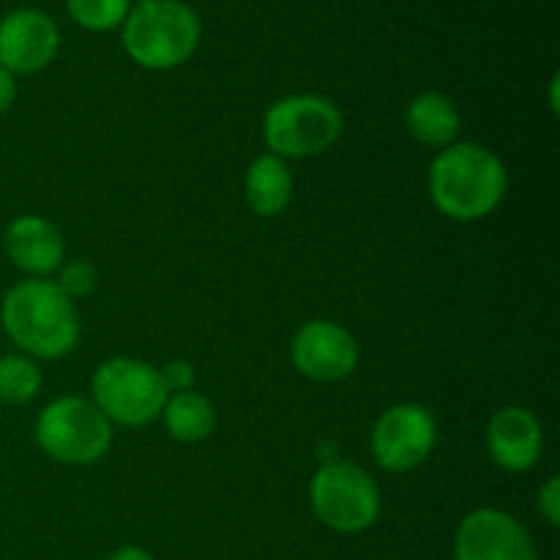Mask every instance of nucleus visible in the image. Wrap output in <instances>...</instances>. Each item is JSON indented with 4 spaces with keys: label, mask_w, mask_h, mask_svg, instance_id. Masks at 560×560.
I'll return each mask as SVG.
<instances>
[{
    "label": "nucleus",
    "mask_w": 560,
    "mask_h": 560,
    "mask_svg": "<svg viewBox=\"0 0 560 560\" xmlns=\"http://www.w3.org/2000/svg\"><path fill=\"white\" fill-rule=\"evenodd\" d=\"M427 189L435 211L446 219L481 222L506 200V164L481 142L457 140L435 153L427 170Z\"/></svg>",
    "instance_id": "1"
},
{
    "label": "nucleus",
    "mask_w": 560,
    "mask_h": 560,
    "mask_svg": "<svg viewBox=\"0 0 560 560\" xmlns=\"http://www.w3.org/2000/svg\"><path fill=\"white\" fill-rule=\"evenodd\" d=\"M0 323L33 361L66 359L80 342V312L55 279H22L5 290Z\"/></svg>",
    "instance_id": "2"
},
{
    "label": "nucleus",
    "mask_w": 560,
    "mask_h": 560,
    "mask_svg": "<svg viewBox=\"0 0 560 560\" xmlns=\"http://www.w3.org/2000/svg\"><path fill=\"white\" fill-rule=\"evenodd\" d=\"M202 25L184 0H151L129 11L124 22V49L137 66L151 71L178 69L200 47Z\"/></svg>",
    "instance_id": "3"
},
{
    "label": "nucleus",
    "mask_w": 560,
    "mask_h": 560,
    "mask_svg": "<svg viewBox=\"0 0 560 560\" xmlns=\"http://www.w3.org/2000/svg\"><path fill=\"white\" fill-rule=\"evenodd\" d=\"M38 448L49 459L69 468H88L107 457L113 448V424L91 402V397H66L44 405L33 427Z\"/></svg>",
    "instance_id": "4"
},
{
    "label": "nucleus",
    "mask_w": 560,
    "mask_h": 560,
    "mask_svg": "<svg viewBox=\"0 0 560 560\" xmlns=\"http://www.w3.org/2000/svg\"><path fill=\"white\" fill-rule=\"evenodd\" d=\"M342 109L317 93H293L262 115V142L279 159H312L337 145L342 137Z\"/></svg>",
    "instance_id": "5"
},
{
    "label": "nucleus",
    "mask_w": 560,
    "mask_h": 560,
    "mask_svg": "<svg viewBox=\"0 0 560 560\" xmlns=\"http://www.w3.org/2000/svg\"><path fill=\"white\" fill-rule=\"evenodd\" d=\"M310 506L334 534H364L381 517V487L359 463L328 459L310 479Z\"/></svg>",
    "instance_id": "6"
},
{
    "label": "nucleus",
    "mask_w": 560,
    "mask_h": 560,
    "mask_svg": "<svg viewBox=\"0 0 560 560\" xmlns=\"http://www.w3.org/2000/svg\"><path fill=\"white\" fill-rule=\"evenodd\" d=\"M170 392L159 366L131 355L102 361L91 377V402L107 416L109 424L145 427L162 416Z\"/></svg>",
    "instance_id": "7"
},
{
    "label": "nucleus",
    "mask_w": 560,
    "mask_h": 560,
    "mask_svg": "<svg viewBox=\"0 0 560 560\" xmlns=\"http://www.w3.org/2000/svg\"><path fill=\"white\" fill-rule=\"evenodd\" d=\"M438 446V421L419 402L392 405L377 416L370 435L372 459L386 474H408L421 468Z\"/></svg>",
    "instance_id": "8"
},
{
    "label": "nucleus",
    "mask_w": 560,
    "mask_h": 560,
    "mask_svg": "<svg viewBox=\"0 0 560 560\" xmlns=\"http://www.w3.org/2000/svg\"><path fill=\"white\" fill-rule=\"evenodd\" d=\"M361 348L337 320H306L290 339V364L312 383H339L359 370Z\"/></svg>",
    "instance_id": "9"
},
{
    "label": "nucleus",
    "mask_w": 560,
    "mask_h": 560,
    "mask_svg": "<svg viewBox=\"0 0 560 560\" xmlns=\"http://www.w3.org/2000/svg\"><path fill=\"white\" fill-rule=\"evenodd\" d=\"M454 560H539L528 528L514 514L481 506L465 514L454 534Z\"/></svg>",
    "instance_id": "10"
},
{
    "label": "nucleus",
    "mask_w": 560,
    "mask_h": 560,
    "mask_svg": "<svg viewBox=\"0 0 560 560\" xmlns=\"http://www.w3.org/2000/svg\"><path fill=\"white\" fill-rule=\"evenodd\" d=\"M60 47V31L38 9H14L0 20V66L11 74H36L47 69Z\"/></svg>",
    "instance_id": "11"
},
{
    "label": "nucleus",
    "mask_w": 560,
    "mask_h": 560,
    "mask_svg": "<svg viewBox=\"0 0 560 560\" xmlns=\"http://www.w3.org/2000/svg\"><path fill=\"white\" fill-rule=\"evenodd\" d=\"M487 454L506 474H528L545 452V427L534 410L506 405L487 421Z\"/></svg>",
    "instance_id": "12"
},
{
    "label": "nucleus",
    "mask_w": 560,
    "mask_h": 560,
    "mask_svg": "<svg viewBox=\"0 0 560 560\" xmlns=\"http://www.w3.org/2000/svg\"><path fill=\"white\" fill-rule=\"evenodd\" d=\"M3 249L11 266L27 273V279H49L63 266L66 244L58 224L38 213H22L9 222L3 233Z\"/></svg>",
    "instance_id": "13"
},
{
    "label": "nucleus",
    "mask_w": 560,
    "mask_h": 560,
    "mask_svg": "<svg viewBox=\"0 0 560 560\" xmlns=\"http://www.w3.org/2000/svg\"><path fill=\"white\" fill-rule=\"evenodd\" d=\"M405 126L419 145L443 151L452 142H457L459 129H463V115H459L457 102L448 93L424 91L405 109Z\"/></svg>",
    "instance_id": "14"
},
{
    "label": "nucleus",
    "mask_w": 560,
    "mask_h": 560,
    "mask_svg": "<svg viewBox=\"0 0 560 560\" xmlns=\"http://www.w3.org/2000/svg\"><path fill=\"white\" fill-rule=\"evenodd\" d=\"M293 189L295 180L293 173H290V164L284 159L273 156V153H260L246 167L244 197L255 217H279L290 206V200H293Z\"/></svg>",
    "instance_id": "15"
},
{
    "label": "nucleus",
    "mask_w": 560,
    "mask_h": 560,
    "mask_svg": "<svg viewBox=\"0 0 560 560\" xmlns=\"http://www.w3.org/2000/svg\"><path fill=\"white\" fill-rule=\"evenodd\" d=\"M159 419L164 421L173 441L195 446V443L208 441L213 435L217 410H213L211 399L202 397L195 388H189V392L170 394Z\"/></svg>",
    "instance_id": "16"
},
{
    "label": "nucleus",
    "mask_w": 560,
    "mask_h": 560,
    "mask_svg": "<svg viewBox=\"0 0 560 560\" xmlns=\"http://www.w3.org/2000/svg\"><path fill=\"white\" fill-rule=\"evenodd\" d=\"M42 370L25 353L0 355V402L27 405L42 392Z\"/></svg>",
    "instance_id": "17"
},
{
    "label": "nucleus",
    "mask_w": 560,
    "mask_h": 560,
    "mask_svg": "<svg viewBox=\"0 0 560 560\" xmlns=\"http://www.w3.org/2000/svg\"><path fill=\"white\" fill-rule=\"evenodd\" d=\"M66 11L85 31L104 33L124 25L131 5L129 0H66Z\"/></svg>",
    "instance_id": "18"
},
{
    "label": "nucleus",
    "mask_w": 560,
    "mask_h": 560,
    "mask_svg": "<svg viewBox=\"0 0 560 560\" xmlns=\"http://www.w3.org/2000/svg\"><path fill=\"white\" fill-rule=\"evenodd\" d=\"M55 284H58L71 301L88 299L98 284V268L93 266L91 260H69L58 268Z\"/></svg>",
    "instance_id": "19"
},
{
    "label": "nucleus",
    "mask_w": 560,
    "mask_h": 560,
    "mask_svg": "<svg viewBox=\"0 0 560 560\" xmlns=\"http://www.w3.org/2000/svg\"><path fill=\"white\" fill-rule=\"evenodd\" d=\"M159 375H162L170 394L195 388V366H191L189 359H170L167 364L159 366Z\"/></svg>",
    "instance_id": "20"
},
{
    "label": "nucleus",
    "mask_w": 560,
    "mask_h": 560,
    "mask_svg": "<svg viewBox=\"0 0 560 560\" xmlns=\"http://www.w3.org/2000/svg\"><path fill=\"white\" fill-rule=\"evenodd\" d=\"M536 509L545 517V523L550 528H558L560 525V479L558 476H550L545 485L536 492Z\"/></svg>",
    "instance_id": "21"
},
{
    "label": "nucleus",
    "mask_w": 560,
    "mask_h": 560,
    "mask_svg": "<svg viewBox=\"0 0 560 560\" xmlns=\"http://www.w3.org/2000/svg\"><path fill=\"white\" fill-rule=\"evenodd\" d=\"M16 102V77L0 66V115L9 113Z\"/></svg>",
    "instance_id": "22"
},
{
    "label": "nucleus",
    "mask_w": 560,
    "mask_h": 560,
    "mask_svg": "<svg viewBox=\"0 0 560 560\" xmlns=\"http://www.w3.org/2000/svg\"><path fill=\"white\" fill-rule=\"evenodd\" d=\"M107 560H153V556L140 545H120L118 550L109 552Z\"/></svg>",
    "instance_id": "23"
},
{
    "label": "nucleus",
    "mask_w": 560,
    "mask_h": 560,
    "mask_svg": "<svg viewBox=\"0 0 560 560\" xmlns=\"http://www.w3.org/2000/svg\"><path fill=\"white\" fill-rule=\"evenodd\" d=\"M558 85H560V77L552 74V80H550V109L552 113H558Z\"/></svg>",
    "instance_id": "24"
},
{
    "label": "nucleus",
    "mask_w": 560,
    "mask_h": 560,
    "mask_svg": "<svg viewBox=\"0 0 560 560\" xmlns=\"http://www.w3.org/2000/svg\"><path fill=\"white\" fill-rule=\"evenodd\" d=\"M140 3H151V0H137V5H140Z\"/></svg>",
    "instance_id": "25"
}]
</instances>
